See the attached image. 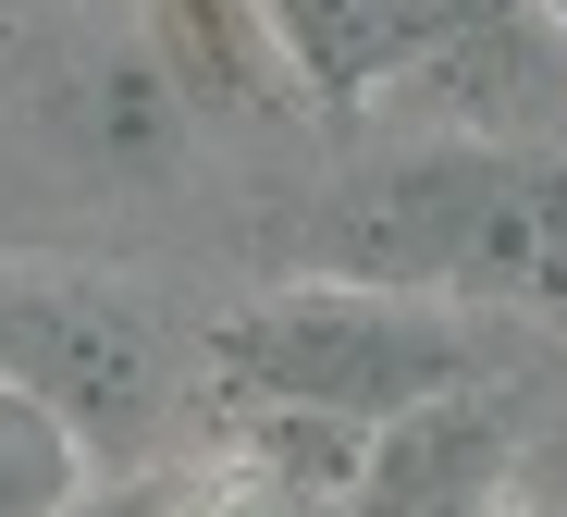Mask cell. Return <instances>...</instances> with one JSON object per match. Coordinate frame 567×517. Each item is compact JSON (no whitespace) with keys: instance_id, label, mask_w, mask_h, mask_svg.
Returning a JSON list of instances; mask_svg holds the SVG:
<instances>
[{"instance_id":"6da1fadb","label":"cell","mask_w":567,"mask_h":517,"mask_svg":"<svg viewBox=\"0 0 567 517\" xmlns=\"http://www.w3.org/2000/svg\"><path fill=\"white\" fill-rule=\"evenodd\" d=\"M309 271L444 296L468 321H494V308L567 321V161L506 148V136H420L321 210Z\"/></svg>"},{"instance_id":"7a4b0ae2","label":"cell","mask_w":567,"mask_h":517,"mask_svg":"<svg viewBox=\"0 0 567 517\" xmlns=\"http://www.w3.org/2000/svg\"><path fill=\"white\" fill-rule=\"evenodd\" d=\"M482 370H494V321H468L444 296L346 283V271H297L210 333L223 406H309V420H346V432L395 420L444 382H482Z\"/></svg>"},{"instance_id":"3957f363","label":"cell","mask_w":567,"mask_h":517,"mask_svg":"<svg viewBox=\"0 0 567 517\" xmlns=\"http://www.w3.org/2000/svg\"><path fill=\"white\" fill-rule=\"evenodd\" d=\"M0 382H25L38 406H62L100 468L148 456L161 406H173L148 296L112 283V271H74V259H13L0 271Z\"/></svg>"},{"instance_id":"277c9868","label":"cell","mask_w":567,"mask_h":517,"mask_svg":"<svg viewBox=\"0 0 567 517\" xmlns=\"http://www.w3.org/2000/svg\"><path fill=\"white\" fill-rule=\"evenodd\" d=\"M506 468H518V406L482 370V382H444V394L395 406V420H370L333 517H494Z\"/></svg>"},{"instance_id":"5b68a950","label":"cell","mask_w":567,"mask_h":517,"mask_svg":"<svg viewBox=\"0 0 567 517\" xmlns=\"http://www.w3.org/2000/svg\"><path fill=\"white\" fill-rule=\"evenodd\" d=\"M247 13L271 38L284 86H297L309 112H333V124L444 62V25L420 13V0H247Z\"/></svg>"},{"instance_id":"8992f818","label":"cell","mask_w":567,"mask_h":517,"mask_svg":"<svg viewBox=\"0 0 567 517\" xmlns=\"http://www.w3.org/2000/svg\"><path fill=\"white\" fill-rule=\"evenodd\" d=\"M148 50H161V86L185 99V112H247V124H271L284 99H297L247 0H148Z\"/></svg>"},{"instance_id":"52a82bcc","label":"cell","mask_w":567,"mask_h":517,"mask_svg":"<svg viewBox=\"0 0 567 517\" xmlns=\"http://www.w3.org/2000/svg\"><path fill=\"white\" fill-rule=\"evenodd\" d=\"M86 480H100V456L74 444V420L38 406L25 382H0V517H62Z\"/></svg>"},{"instance_id":"ba28073f","label":"cell","mask_w":567,"mask_h":517,"mask_svg":"<svg viewBox=\"0 0 567 517\" xmlns=\"http://www.w3.org/2000/svg\"><path fill=\"white\" fill-rule=\"evenodd\" d=\"M185 505H198V480H185V468H148V456H124V468H100V480H86L62 517H185Z\"/></svg>"},{"instance_id":"9c48e42d","label":"cell","mask_w":567,"mask_h":517,"mask_svg":"<svg viewBox=\"0 0 567 517\" xmlns=\"http://www.w3.org/2000/svg\"><path fill=\"white\" fill-rule=\"evenodd\" d=\"M420 13L444 25V62H456V50H468V62H494V50H506V38L530 25L518 0H420Z\"/></svg>"},{"instance_id":"30bf717a","label":"cell","mask_w":567,"mask_h":517,"mask_svg":"<svg viewBox=\"0 0 567 517\" xmlns=\"http://www.w3.org/2000/svg\"><path fill=\"white\" fill-rule=\"evenodd\" d=\"M185 517H333V505H309V493H271V480H198V505H185Z\"/></svg>"},{"instance_id":"8fae6325","label":"cell","mask_w":567,"mask_h":517,"mask_svg":"<svg viewBox=\"0 0 567 517\" xmlns=\"http://www.w3.org/2000/svg\"><path fill=\"white\" fill-rule=\"evenodd\" d=\"M518 13H530V25H555V38H567V0H518Z\"/></svg>"},{"instance_id":"7c38bea8","label":"cell","mask_w":567,"mask_h":517,"mask_svg":"<svg viewBox=\"0 0 567 517\" xmlns=\"http://www.w3.org/2000/svg\"><path fill=\"white\" fill-rule=\"evenodd\" d=\"M543 517H567V505H543Z\"/></svg>"}]
</instances>
